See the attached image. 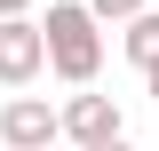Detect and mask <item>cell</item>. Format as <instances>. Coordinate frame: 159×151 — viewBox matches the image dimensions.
I'll return each mask as SVG.
<instances>
[{
  "label": "cell",
  "instance_id": "obj_1",
  "mask_svg": "<svg viewBox=\"0 0 159 151\" xmlns=\"http://www.w3.org/2000/svg\"><path fill=\"white\" fill-rule=\"evenodd\" d=\"M40 32H48V72L56 80L88 88V80L103 72V32H96V16H88V0H56Z\"/></svg>",
  "mask_w": 159,
  "mask_h": 151
},
{
  "label": "cell",
  "instance_id": "obj_9",
  "mask_svg": "<svg viewBox=\"0 0 159 151\" xmlns=\"http://www.w3.org/2000/svg\"><path fill=\"white\" fill-rule=\"evenodd\" d=\"M103 151H127V143H103Z\"/></svg>",
  "mask_w": 159,
  "mask_h": 151
},
{
  "label": "cell",
  "instance_id": "obj_8",
  "mask_svg": "<svg viewBox=\"0 0 159 151\" xmlns=\"http://www.w3.org/2000/svg\"><path fill=\"white\" fill-rule=\"evenodd\" d=\"M143 88H151V95H159V72H143Z\"/></svg>",
  "mask_w": 159,
  "mask_h": 151
},
{
  "label": "cell",
  "instance_id": "obj_6",
  "mask_svg": "<svg viewBox=\"0 0 159 151\" xmlns=\"http://www.w3.org/2000/svg\"><path fill=\"white\" fill-rule=\"evenodd\" d=\"M88 16L96 24H135V16H151V0H88Z\"/></svg>",
  "mask_w": 159,
  "mask_h": 151
},
{
  "label": "cell",
  "instance_id": "obj_2",
  "mask_svg": "<svg viewBox=\"0 0 159 151\" xmlns=\"http://www.w3.org/2000/svg\"><path fill=\"white\" fill-rule=\"evenodd\" d=\"M40 72H48V32H40L32 16L0 24V88H32Z\"/></svg>",
  "mask_w": 159,
  "mask_h": 151
},
{
  "label": "cell",
  "instance_id": "obj_4",
  "mask_svg": "<svg viewBox=\"0 0 159 151\" xmlns=\"http://www.w3.org/2000/svg\"><path fill=\"white\" fill-rule=\"evenodd\" d=\"M64 135H72L80 151H103V143H127V135H119V103L111 95H72V103H64Z\"/></svg>",
  "mask_w": 159,
  "mask_h": 151
},
{
  "label": "cell",
  "instance_id": "obj_3",
  "mask_svg": "<svg viewBox=\"0 0 159 151\" xmlns=\"http://www.w3.org/2000/svg\"><path fill=\"white\" fill-rule=\"evenodd\" d=\"M56 135H64L56 103H40V95H8V103H0V143L8 151H48Z\"/></svg>",
  "mask_w": 159,
  "mask_h": 151
},
{
  "label": "cell",
  "instance_id": "obj_5",
  "mask_svg": "<svg viewBox=\"0 0 159 151\" xmlns=\"http://www.w3.org/2000/svg\"><path fill=\"white\" fill-rule=\"evenodd\" d=\"M119 48H127V64H143V72H159V8L127 24V32H119Z\"/></svg>",
  "mask_w": 159,
  "mask_h": 151
},
{
  "label": "cell",
  "instance_id": "obj_7",
  "mask_svg": "<svg viewBox=\"0 0 159 151\" xmlns=\"http://www.w3.org/2000/svg\"><path fill=\"white\" fill-rule=\"evenodd\" d=\"M16 16H32V0H0V24H16Z\"/></svg>",
  "mask_w": 159,
  "mask_h": 151
}]
</instances>
